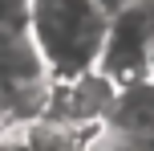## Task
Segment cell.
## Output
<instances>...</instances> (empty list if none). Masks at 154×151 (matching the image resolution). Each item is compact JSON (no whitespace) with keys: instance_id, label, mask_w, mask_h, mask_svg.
Here are the masks:
<instances>
[{"instance_id":"6da1fadb","label":"cell","mask_w":154,"mask_h":151,"mask_svg":"<svg viewBox=\"0 0 154 151\" xmlns=\"http://www.w3.org/2000/svg\"><path fill=\"white\" fill-rule=\"evenodd\" d=\"M109 12L97 0H24V37L49 78H73L97 65Z\"/></svg>"},{"instance_id":"7a4b0ae2","label":"cell","mask_w":154,"mask_h":151,"mask_svg":"<svg viewBox=\"0 0 154 151\" xmlns=\"http://www.w3.org/2000/svg\"><path fill=\"white\" fill-rule=\"evenodd\" d=\"M49 86L53 78L24 29H0V127L12 131L45 114Z\"/></svg>"},{"instance_id":"3957f363","label":"cell","mask_w":154,"mask_h":151,"mask_svg":"<svg viewBox=\"0 0 154 151\" xmlns=\"http://www.w3.org/2000/svg\"><path fill=\"white\" fill-rule=\"evenodd\" d=\"M150 49H154V0H130L109 12L106 41L93 70H101L114 86H126L134 78H146Z\"/></svg>"},{"instance_id":"277c9868","label":"cell","mask_w":154,"mask_h":151,"mask_svg":"<svg viewBox=\"0 0 154 151\" xmlns=\"http://www.w3.org/2000/svg\"><path fill=\"white\" fill-rule=\"evenodd\" d=\"M114 94H118V86L101 70H85V74H73V78H53L45 114L69 123L77 131H101L109 106H114Z\"/></svg>"},{"instance_id":"5b68a950","label":"cell","mask_w":154,"mask_h":151,"mask_svg":"<svg viewBox=\"0 0 154 151\" xmlns=\"http://www.w3.org/2000/svg\"><path fill=\"white\" fill-rule=\"evenodd\" d=\"M106 131L154 139V78H134L126 86H118L114 106L106 114Z\"/></svg>"},{"instance_id":"8992f818","label":"cell","mask_w":154,"mask_h":151,"mask_svg":"<svg viewBox=\"0 0 154 151\" xmlns=\"http://www.w3.org/2000/svg\"><path fill=\"white\" fill-rule=\"evenodd\" d=\"M12 131L20 135V143L29 151H85L89 139L97 135V131H77L69 123L53 119V114H37V119L20 123V127H12Z\"/></svg>"},{"instance_id":"52a82bcc","label":"cell","mask_w":154,"mask_h":151,"mask_svg":"<svg viewBox=\"0 0 154 151\" xmlns=\"http://www.w3.org/2000/svg\"><path fill=\"white\" fill-rule=\"evenodd\" d=\"M24 25V0H0V29H20Z\"/></svg>"},{"instance_id":"ba28073f","label":"cell","mask_w":154,"mask_h":151,"mask_svg":"<svg viewBox=\"0 0 154 151\" xmlns=\"http://www.w3.org/2000/svg\"><path fill=\"white\" fill-rule=\"evenodd\" d=\"M101 8H106V12H114V8H122V4H130V0H97Z\"/></svg>"},{"instance_id":"9c48e42d","label":"cell","mask_w":154,"mask_h":151,"mask_svg":"<svg viewBox=\"0 0 154 151\" xmlns=\"http://www.w3.org/2000/svg\"><path fill=\"white\" fill-rule=\"evenodd\" d=\"M146 78H154V49H150V61H146Z\"/></svg>"},{"instance_id":"30bf717a","label":"cell","mask_w":154,"mask_h":151,"mask_svg":"<svg viewBox=\"0 0 154 151\" xmlns=\"http://www.w3.org/2000/svg\"><path fill=\"white\" fill-rule=\"evenodd\" d=\"M0 131H4V127H0Z\"/></svg>"}]
</instances>
